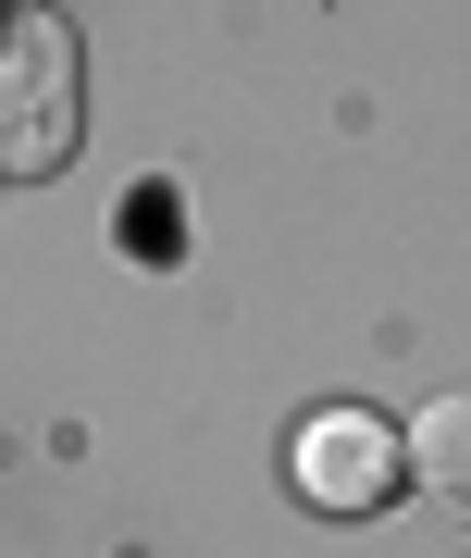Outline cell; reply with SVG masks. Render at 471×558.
I'll list each match as a JSON object with an SVG mask.
<instances>
[{
	"mask_svg": "<svg viewBox=\"0 0 471 558\" xmlns=\"http://www.w3.org/2000/svg\"><path fill=\"white\" fill-rule=\"evenodd\" d=\"M13 112H0V174H62L75 161V137H87V100H75V38H62L50 13H25L13 25Z\"/></svg>",
	"mask_w": 471,
	"mask_h": 558,
	"instance_id": "obj_1",
	"label": "cell"
},
{
	"mask_svg": "<svg viewBox=\"0 0 471 558\" xmlns=\"http://www.w3.org/2000/svg\"><path fill=\"white\" fill-rule=\"evenodd\" d=\"M397 422L385 410H311L298 422V497H311L323 521H360V509H385V484H397Z\"/></svg>",
	"mask_w": 471,
	"mask_h": 558,
	"instance_id": "obj_2",
	"label": "cell"
},
{
	"mask_svg": "<svg viewBox=\"0 0 471 558\" xmlns=\"http://www.w3.org/2000/svg\"><path fill=\"white\" fill-rule=\"evenodd\" d=\"M410 472H422V497L471 534V398H434V410L410 422Z\"/></svg>",
	"mask_w": 471,
	"mask_h": 558,
	"instance_id": "obj_3",
	"label": "cell"
}]
</instances>
